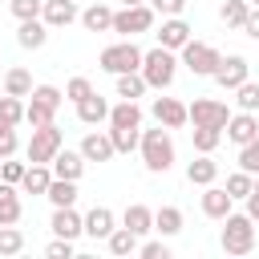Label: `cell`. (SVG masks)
<instances>
[{"instance_id": "obj_1", "label": "cell", "mask_w": 259, "mask_h": 259, "mask_svg": "<svg viewBox=\"0 0 259 259\" xmlns=\"http://www.w3.org/2000/svg\"><path fill=\"white\" fill-rule=\"evenodd\" d=\"M142 77H146V85L150 89H170L174 85V77H178V53L174 49H166V45H154V49H146L142 53Z\"/></svg>"}, {"instance_id": "obj_2", "label": "cell", "mask_w": 259, "mask_h": 259, "mask_svg": "<svg viewBox=\"0 0 259 259\" xmlns=\"http://www.w3.org/2000/svg\"><path fill=\"white\" fill-rule=\"evenodd\" d=\"M138 150H142V162H146L150 174H166V170L174 166V158H178V154H174V138H170L166 125H158V130H142Z\"/></svg>"}, {"instance_id": "obj_3", "label": "cell", "mask_w": 259, "mask_h": 259, "mask_svg": "<svg viewBox=\"0 0 259 259\" xmlns=\"http://www.w3.org/2000/svg\"><path fill=\"white\" fill-rule=\"evenodd\" d=\"M219 247H223V255H251L255 251V219L243 210H231L227 219H223V235H219Z\"/></svg>"}, {"instance_id": "obj_4", "label": "cell", "mask_w": 259, "mask_h": 259, "mask_svg": "<svg viewBox=\"0 0 259 259\" xmlns=\"http://www.w3.org/2000/svg\"><path fill=\"white\" fill-rule=\"evenodd\" d=\"M97 65H101L105 73H113V77L134 73V69H142V49L134 45V36H117L113 45H105V49H101Z\"/></svg>"}, {"instance_id": "obj_5", "label": "cell", "mask_w": 259, "mask_h": 259, "mask_svg": "<svg viewBox=\"0 0 259 259\" xmlns=\"http://www.w3.org/2000/svg\"><path fill=\"white\" fill-rule=\"evenodd\" d=\"M219 61H223V53H219L214 45H206V40H194V36L178 49V65H186L194 77H214Z\"/></svg>"}, {"instance_id": "obj_6", "label": "cell", "mask_w": 259, "mask_h": 259, "mask_svg": "<svg viewBox=\"0 0 259 259\" xmlns=\"http://www.w3.org/2000/svg\"><path fill=\"white\" fill-rule=\"evenodd\" d=\"M158 20V12L150 4H121L113 12V32L117 36H138V32H150Z\"/></svg>"}, {"instance_id": "obj_7", "label": "cell", "mask_w": 259, "mask_h": 259, "mask_svg": "<svg viewBox=\"0 0 259 259\" xmlns=\"http://www.w3.org/2000/svg\"><path fill=\"white\" fill-rule=\"evenodd\" d=\"M65 146V134L49 121V125H36L32 130V138H28V162H40V166H49L53 158H57V150Z\"/></svg>"}, {"instance_id": "obj_8", "label": "cell", "mask_w": 259, "mask_h": 259, "mask_svg": "<svg viewBox=\"0 0 259 259\" xmlns=\"http://www.w3.org/2000/svg\"><path fill=\"white\" fill-rule=\"evenodd\" d=\"M186 109H190V121H194V125L227 130V121H231V109H227V101H219V97H194Z\"/></svg>"}, {"instance_id": "obj_9", "label": "cell", "mask_w": 259, "mask_h": 259, "mask_svg": "<svg viewBox=\"0 0 259 259\" xmlns=\"http://www.w3.org/2000/svg\"><path fill=\"white\" fill-rule=\"evenodd\" d=\"M247 77H251V61H247V57H239V53L223 57V61H219V69H214V85H219V89H231V93H235Z\"/></svg>"}, {"instance_id": "obj_10", "label": "cell", "mask_w": 259, "mask_h": 259, "mask_svg": "<svg viewBox=\"0 0 259 259\" xmlns=\"http://www.w3.org/2000/svg\"><path fill=\"white\" fill-rule=\"evenodd\" d=\"M150 113H154V121H158V125H166V130H182V125L190 121V109H186L178 97H154Z\"/></svg>"}, {"instance_id": "obj_11", "label": "cell", "mask_w": 259, "mask_h": 259, "mask_svg": "<svg viewBox=\"0 0 259 259\" xmlns=\"http://www.w3.org/2000/svg\"><path fill=\"white\" fill-rule=\"evenodd\" d=\"M81 154H85V162H113V154H117V146H113V138H109V130H89L85 138H81Z\"/></svg>"}, {"instance_id": "obj_12", "label": "cell", "mask_w": 259, "mask_h": 259, "mask_svg": "<svg viewBox=\"0 0 259 259\" xmlns=\"http://www.w3.org/2000/svg\"><path fill=\"white\" fill-rule=\"evenodd\" d=\"M109 130H117V134H142V109H138V101L121 97L109 109Z\"/></svg>"}, {"instance_id": "obj_13", "label": "cell", "mask_w": 259, "mask_h": 259, "mask_svg": "<svg viewBox=\"0 0 259 259\" xmlns=\"http://www.w3.org/2000/svg\"><path fill=\"white\" fill-rule=\"evenodd\" d=\"M49 227H53V235H61V239H81V235H85V214H77L73 206H53Z\"/></svg>"}, {"instance_id": "obj_14", "label": "cell", "mask_w": 259, "mask_h": 259, "mask_svg": "<svg viewBox=\"0 0 259 259\" xmlns=\"http://www.w3.org/2000/svg\"><path fill=\"white\" fill-rule=\"evenodd\" d=\"M154 36H158V45H166V49H174V53H178V49L194 36V28H190L182 16H162V28H158Z\"/></svg>"}, {"instance_id": "obj_15", "label": "cell", "mask_w": 259, "mask_h": 259, "mask_svg": "<svg viewBox=\"0 0 259 259\" xmlns=\"http://www.w3.org/2000/svg\"><path fill=\"white\" fill-rule=\"evenodd\" d=\"M227 142H235V146H247L251 138H259V117L255 113H247V109H239V113H231V121H227Z\"/></svg>"}, {"instance_id": "obj_16", "label": "cell", "mask_w": 259, "mask_h": 259, "mask_svg": "<svg viewBox=\"0 0 259 259\" xmlns=\"http://www.w3.org/2000/svg\"><path fill=\"white\" fill-rule=\"evenodd\" d=\"M231 210H235V198L227 194V186H214V182L202 186V214H206V219H219V223H223Z\"/></svg>"}, {"instance_id": "obj_17", "label": "cell", "mask_w": 259, "mask_h": 259, "mask_svg": "<svg viewBox=\"0 0 259 259\" xmlns=\"http://www.w3.org/2000/svg\"><path fill=\"white\" fill-rule=\"evenodd\" d=\"M40 20H45L49 28H65V24L81 20V12H77V0H45V8H40Z\"/></svg>"}, {"instance_id": "obj_18", "label": "cell", "mask_w": 259, "mask_h": 259, "mask_svg": "<svg viewBox=\"0 0 259 259\" xmlns=\"http://www.w3.org/2000/svg\"><path fill=\"white\" fill-rule=\"evenodd\" d=\"M49 166H53V174H57V178H73V182H77V178L85 174V166H89V162H85V154H81V150H65V146H61V150H57V158H53Z\"/></svg>"}, {"instance_id": "obj_19", "label": "cell", "mask_w": 259, "mask_h": 259, "mask_svg": "<svg viewBox=\"0 0 259 259\" xmlns=\"http://www.w3.org/2000/svg\"><path fill=\"white\" fill-rule=\"evenodd\" d=\"M109 109H113V105H109L97 89H93L85 101H77V117H81L85 125H101V121H109Z\"/></svg>"}, {"instance_id": "obj_20", "label": "cell", "mask_w": 259, "mask_h": 259, "mask_svg": "<svg viewBox=\"0 0 259 259\" xmlns=\"http://www.w3.org/2000/svg\"><path fill=\"white\" fill-rule=\"evenodd\" d=\"M20 223V186L0 178V227Z\"/></svg>"}, {"instance_id": "obj_21", "label": "cell", "mask_w": 259, "mask_h": 259, "mask_svg": "<svg viewBox=\"0 0 259 259\" xmlns=\"http://www.w3.org/2000/svg\"><path fill=\"white\" fill-rule=\"evenodd\" d=\"M121 227H130L138 239H146V235L154 231V210H150V206H142V202H130V206H125V214H121Z\"/></svg>"}, {"instance_id": "obj_22", "label": "cell", "mask_w": 259, "mask_h": 259, "mask_svg": "<svg viewBox=\"0 0 259 259\" xmlns=\"http://www.w3.org/2000/svg\"><path fill=\"white\" fill-rule=\"evenodd\" d=\"M113 227H117V219H113L109 206H93V210L85 214V235H89V239H109Z\"/></svg>"}, {"instance_id": "obj_23", "label": "cell", "mask_w": 259, "mask_h": 259, "mask_svg": "<svg viewBox=\"0 0 259 259\" xmlns=\"http://www.w3.org/2000/svg\"><path fill=\"white\" fill-rule=\"evenodd\" d=\"M81 24H85L89 32H113V8L101 4V0H93V4L81 12Z\"/></svg>"}, {"instance_id": "obj_24", "label": "cell", "mask_w": 259, "mask_h": 259, "mask_svg": "<svg viewBox=\"0 0 259 259\" xmlns=\"http://www.w3.org/2000/svg\"><path fill=\"white\" fill-rule=\"evenodd\" d=\"M214 178H219V162H214L210 154H198V158L186 166V182H190V186H210Z\"/></svg>"}, {"instance_id": "obj_25", "label": "cell", "mask_w": 259, "mask_h": 259, "mask_svg": "<svg viewBox=\"0 0 259 259\" xmlns=\"http://www.w3.org/2000/svg\"><path fill=\"white\" fill-rule=\"evenodd\" d=\"M49 182H53V166L28 162V170H24V178H20V190H24V194H49Z\"/></svg>"}, {"instance_id": "obj_26", "label": "cell", "mask_w": 259, "mask_h": 259, "mask_svg": "<svg viewBox=\"0 0 259 259\" xmlns=\"http://www.w3.org/2000/svg\"><path fill=\"white\" fill-rule=\"evenodd\" d=\"M49 40V24L36 16V20H20V28H16V45L20 49H40Z\"/></svg>"}, {"instance_id": "obj_27", "label": "cell", "mask_w": 259, "mask_h": 259, "mask_svg": "<svg viewBox=\"0 0 259 259\" xmlns=\"http://www.w3.org/2000/svg\"><path fill=\"white\" fill-rule=\"evenodd\" d=\"M154 231H158L162 239H174V235L182 231V210H178V206H158V210H154Z\"/></svg>"}, {"instance_id": "obj_28", "label": "cell", "mask_w": 259, "mask_h": 259, "mask_svg": "<svg viewBox=\"0 0 259 259\" xmlns=\"http://www.w3.org/2000/svg\"><path fill=\"white\" fill-rule=\"evenodd\" d=\"M32 89H36V85H32V73H28V69L16 65V69L4 73V93H12V97H32Z\"/></svg>"}, {"instance_id": "obj_29", "label": "cell", "mask_w": 259, "mask_h": 259, "mask_svg": "<svg viewBox=\"0 0 259 259\" xmlns=\"http://www.w3.org/2000/svg\"><path fill=\"white\" fill-rule=\"evenodd\" d=\"M53 206H73L77 202V182L73 178H57L53 174V182H49V194H45Z\"/></svg>"}, {"instance_id": "obj_30", "label": "cell", "mask_w": 259, "mask_h": 259, "mask_svg": "<svg viewBox=\"0 0 259 259\" xmlns=\"http://www.w3.org/2000/svg\"><path fill=\"white\" fill-rule=\"evenodd\" d=\"M146 89H150V85H146L142 69H134V73H121V77H117V97H125V101H138Z\"/></svg>"}, {"instance_id": "obj_31", "label": "cell", "mask_w": 259, "mask_h": 259, "mask_svg": "<svg viewBox=\"0 0 259 259\" xmlns=\"http://www.w3.org/2000/svg\"><path fill=\"white\" fill-rule=\"evenodd\" d=\"M105 243H109V251H113V255H138V247H142V243H138V235H134L130 227H113V235H109Z\"/></svg>"}, {"instance_id": "obj_32", "label": "cell", "mask_w": 259, "mask_h": 259, "mask_svg": "<svg viewBox=\"0 0 259 259\" xmlns=\"http://www.w3.org/2000/svg\"><path fill=\"white\" fill-rule=\"evenodd\" d=\"M190 138H194V150H198V154H214L219 142H223V130H214V125H194Z\"/></svg>"}, {"instance_id": "obj_33", "label": "cell", "mask_w": 259, "mask_h": 259, "mask_svg": "<svg viewBox=\"0 0 259 259\" xmlns=\"http://www.w3.org/2000/svg\"><path fill=\"white\" fill-rule=\"evenodd\" d=\"M255 190V174H247V170H235V174H227V194L235 198V202H247V194Z\"/></svg>"}, {"instance_id": "obj_34", "label": "cell", "mask_w": 259, "mask_h": 259, "mask_svg": "<svg viewBox=\"0 0 259 259\" xmlns=\"http://www.w3.org/2000/svg\"><path fill=\"white\" fill-rule=\"evenodd\" d=\"M247 12H251V0H227V4L219 8V16H223V24H227V28H243Z\"/></svg>"}, {"instance_id": "obj_35", "label": "cell", "mask_w": 259, "mask_h": 259, "mask_svg": "<svg viewBox=\"0 0 259 259\" xmlns=\"http://www.w3.org/2000/svg\"><path fill=\"white\" fill-rule=\"evenodd\" d=\"M235 105H239V109H247V113H255V109H259V81H251V77H247V81L235 89Z\"/></svg>"}, {"instance_id": "obj_36", "label": "cell", "mask_w": 259, "mask_h": 259, "mask_svg": "<svg viewBox=\"0 0 259 259\" xmlns=\"http://www.w3.org/2000/svg\"><path fill=\"white\" fill-rule=\"evenodd\" d=\"M24 251V231L12 223V227H0V255H20Z\"/></svg>"}, {"instance_id": "obj_37", "label": "cell", "mask_w": 259, "mask_h": 259, "mask_svg": "<svg viewBox=\"0 0 259 259\" xmlns=\"http://www.w3.org/2000/svg\"><path fill=\"white\" fill-rule=\"evenodd\" d=\"M53 113H57V109H53V105H45V101H36V97L24 105V121H28L32 130H36V125H49V121H53Z\"/></svg>"}, {"instance_id": "obj_38", "label": "cell", "mask_w": 259, "mask_h": 259, "mask_svg": "<svg viewBox=\"0 0 259 259\" xmlns=\"http://www.w3.org/2000/svg\"><path fill=\"white\" fill-rule=\"evenodd\" d=\"M0 121L20 125V121H24V101H20V97H12V93H4V97H0Z\"/></svg>"}, {"instance_id": "obj_39", "label": "cell", "mask_w": 259, "mask_h": 259, "mask_svg": "<svg viewBox=\"0 0 259 259\" xmlns=\"http://www.w3.org/2000/svg\"><path fill=\"white\" fill-rule=\"evenodd\" d=\"M40 8H45V0H8V12H12L16 20H36Z\"/></svg>"}, {"instance_id": "obj_40", "label": "cell", "mask_w": 259, "mask_h": 259, "mask_svg": "<svg viewBox=\"0 0 259 259\" xmlns=\"http://www.w3.org/2000/svg\"><path fill=\"white\" fill-rule=\"evenodd\" d=\"M239 170L259 174V138H251L247 146H239Z\"/></svg>"}, {"instance_id": "obj_41", "label": "cell", "mask_w": 259, "mask_h": 259, "mask_svg": "<svg viewBox=\"0 0 259 259\" xmlns=\"http://www.w3.org/2000/svg\"><path fill=\"white\" fill-rule=\"evenodd\" d=\"M89 93H93V85H89V77H73V81L65 85V97H69L73 105H77V101H85Z\"/></svg>"}, {"instance_id": "obj_42", "label": "cell", "mask_w": 259, "mask_h": 259, "mask_svg": "<svg viewBox=\"0 0 259 259\" xmlns=\"http://www.w3.org/2000/svg\"><path fill=\"white\" fill-rule=\"evenodd\" d=\"M32 97H36V101H45V105H53V109H61L65 89H57V85H36V89H32Z\"/></svg>"}, {"instance_id": "obj_43", "label": "cell", "mask_w": 259, "mask_h": 259, "mask_svg": "<svg viewBox=\"0 0 259 259\" xmlns=\"http://www.w3.org/2000/svg\"><path fill=\"white\" fill-rule=\"evenodd\" d=\"M16 125H8V121H0V158H12L16 154Z\"/></svg>"}, {"instance_id": "obj_44", "label": "cell", "mask_w": 259, "mask_h": 259, "mask_svg": "<svg viewBox=\"0 0 259 259\" xmlns=\"http://www.w3.org/2000/svg\"><path fill=\"white\" fill-rule=\"evenodd\" d=\"M24 170H28L24 162H12V158H0V178H4V182H16V186H20V178H24Z\"/></svg>"}, {"instance_id": "obj_45", "label": "cell", "mask_w": 259, "mask_h": 259, "mask_svg": "<svg viewBox=\"0 0 259 259\" xmlns=\"http://www.w3.org/2000/svg\"><path fill=\"white\" fill-rule=\"evenodd\" d=\"M45 255H49V259H73V239H61V235H57V239L45 247Z\"/></svg>"}, {"instance_id": "obj_46", "label": "cell", "mask_w": 259, "mask_h": 259, "mask_svg": "<svg viewBox=\"0 0 259 259\" xmlns=\"http://www.w3.org/2000/svg\"><path fill=\"white\" fill-rule=\"evenodd\" d=\"M109 138H113L117 154H130V150H138V142H142V134H117V130H109Z\"/></svg>"}, {"instance_id": "obj_47", "label": "cell", "mask_w": 259, "mask_h": 259, "mask_svg": "<svg viewBox=\"0 0 259 259\" xmlns=\"http://www.w3.org/2000/svg\"><path fill=\"white\" fill-rule=\"evenodd\" d=\"M138 255H142V259H170V247H166V243H158V239H150V243H142V247H138Z\"/></svg>"}, {"instance_id": "obj_48", "label": "cell", "mask_w": 259, "mask_h": 259, "mask_svg": "<svg viewBox=\"0 0 259 259\" xmlns=\"http://www.w3.org/2000/svg\"><path fill=\"white\" fill-rule=\"evenodd\" d=\"M150 8H154L158 16H182L186 0H150Z\"/></svg>"}, {"instance_id": "obj_49", "label": "cell", "mask_w": 259, "mask_h": 259, "mask_svg": "<svg viewBox=\"0 0 259 259\" xmlns=\"http://www.w3.org/2000/svg\"><path fill=\"white\" fill-rule=\"evenodd\" d=\"M243 32L251 36V40H259V8L251 4V12H247V20H243Z\"/></svg>"}, {"instance_id": "obj_50", "label": "cell", "mask_w": 259, "mask_h": 259, "mask_svg": "<svg viewBox=\"0 0 259 259\" xmlns=\"http://www.w3.org/2000/svg\"><path fill=\"white\" fill-rule=\"evenodd\" d=\"M247 214L259 223V190H251V194H247Z\"/></svg>"}, {"instance_id": "obj_51", "label": "cell", "mask_w": 259, "mask_h": 259, "mask_svg": "<svg viewBox=\"0 0 259 259\" xmlns=\"http://www.w3.org/2000/svg\"><path fill=\"white\" fill-rule=\"evenodd\" d=\"M121 4H150V0H121Z\"/></svg>"}, {"instance_id": "obj_52", "label": "cell", "mask_w": 259, "mask_h": 259, "mask_svg": "<svg viewBox=\"0 0 259 259\" xmlns=\"http://www.w3.org/2000/svg\"><path fill=\"white\" fill-rule=\"evenodd\" d=\"M255 190H259V174H255Z\"/></svg>"}, {"instance_id": "obj_53", "label": "cell", "mask_w": 259, "mask_h": 259, "mask_svg": "<svg viewBox=\"0 0 259 259\" xmlns=\"http://www.w3.org/2000/svg\"><path fill=\"white\" fill-rule=\"evenodd\" d=\"M251 4H255V8H259V0H251Z\"/></svg>"}]
</instances>
